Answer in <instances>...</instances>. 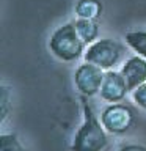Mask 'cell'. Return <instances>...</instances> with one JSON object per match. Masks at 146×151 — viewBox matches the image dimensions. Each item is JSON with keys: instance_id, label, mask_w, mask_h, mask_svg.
I'll use <instances>...</instances> for the list:
<instances>
[{"instance_id": "obj_12", "label": "cell", "mask_w": 146, "mask_h": 151, "mask_svg": "<svg viewBox=\"0 0 146 151\" xmlns=\"http://www.w3.org/2000/svg\"><path fill=\"white\" fill-rule=\"evenodd\" d=\"M132 99H134V102L138 107H141V109L146 110V83L137 87L134 91H132Z\"/></svg>"}, {"instance_id": "obj_6", "label": "cell", "mask_w": 146, "mask_h": 151, "mask_svg": "<svg viewBox=\"0 0 146 151\" xmlns=\"http://www.w3.org/2000/svg\"><path fill=\"white\" fill-rule=\"evenodd\" d=\"M129 93V87H127L126 79L122 77L120 71H105L102 85H101V98L107 102H121Z\"/></svg>"}, {"instance_id": "obj_11", "label": "cell", "mask_w": 146, "mask_h": 151, "mask_svg": "<svg viewBox=\"0 0 146 151\" xmlns=\"http://www.w3.org/2000/svg\"><path fill=\"white\" fill-rule=\"evenodd\" d=\"M0 151H27L21 143L16 134H2L0 135Z\"/></svg>"}, {"instance_id": "obj_7", "label": "cell", "mask_w": 146, "mask_h": 151, "mask_svg": "<svg viewBox=\"0 0 146 151\" xmlns=\"http://www.w3.org/2000/svg\"><path fill=\"white\" fill-rule=\"evenodd\" d=\"M120 73L126 79L129 91H134L137 87L146 83V58L140 55H132L122 63Z\"/></svg>"}, {"instance_id": "obj_13", "label": "cell", "mask_w": 146, "mask_h": 151, "mask_svg": "<svg viewBox=\"0 0 146 151\" xmlns=\"http://www.w3.org/2000/svg\"><path fill=\"white\" fill-rule=\"evenodd\" d=\"M2 120H5L6 118V113H8V88L2 87Z\"/></svg>"}, {"instance_id": "obj_14", "label": "cell", "mask_w": 146, "mask_h": 151, "mask_svg": "<svg viewBox=\"0 0 146 151\" xmlns=\"http://www.w3.org/2000/svg\"><path fill=\"white\" fill-rule=\"evenodd\" d=\"M118 151H146V146L137 145V143H129V145H122Z\"/></svg>"}, {"instance_id": "obj_4", "label": "cell", "mask_w": 146, "mask_h": 151, "mask_svg": "<svg viewBox=\"0 0 146 151\" xmlns=\"http://www.w3.org/2000/svg\"><path fill=\"white\" fill-rule=\"evenodd\" d=\"M135 115L137 113L130 106H126V104L121 102H113L101 112L99 120H101L102 126L105 127L107 132L120 135L126 134L134 126Z\"/></svg>"}, {"instance_id": "obj_1", "label": "cell", "mask_w": 146, "mask_h": 151, "mask_svg": "<svg viewBox=\"0 0 146 151\" xmlns=\"http://www.w3.org/2000/svg\"><path fill=\"white\" fill-rule=\"evenodd\" d=\"M83 123L75 131L71 151H102L108 145V135L101 120L94 115L88 98L82 96Z\"/></svg>"}, {"instance_id": "obj_8", "label": "cell", "mask_w": 146, "mask_h": 151, "mask_svg": "<svg viewBox=\"0 0 146 151\" xmlns=\"http://www.w3.org/2000/svg\"><path fill=\"white\" fill-rule=\"evenodd\" d=\"M104 11V5L101 0H77L74 6L75 16L80 19H94L97 21Z\"/></svg>"}, {"instance_id": "obj_3", "label": "cell", "mask_w": 146, "mask_h": 151, "mask_svg": "<svg viewBox=\"0 0 146 151\" xmlns=\"http://www.w3.org/2000/svg\"><path fill=\"white\" fill-rule=\"evenodd\" d=\"M124 52L126 49L121 42L112 38H99L85 49L83 60L99 66L104 71H110L121 61Z\"/></svg>"}, {"instance_id": "obj_5", "label": "cell", "mask_w": 146, "mask_h": 151, "mask_svg": "<svg viewBox=\"0 0 146 151\" xmlns=\"http://www.w3.org/2000/svg\"><path fill=\"white\" fill-rule=\"evenodd\" d=\"M105 76V71L99 66L83 61L74 71V85L75 90L85 98H91L101 91V85Z\"/></svg>"}, {"instance_id": "obj_9", "label": "cell", "mask_w": 146, "mask_h": 151, "mask_svg": "<svg viewBox=\"0 0 146 151\" xmlns=\"http://www.w3.org/2000/svg\"><path fill=\"white\" fill-rule=\"evenodd\" d=\"M77 33L87 46L93 44L94 41L99 40V24L94 19H80L77 17V21L74 22Z\"/></svg>"}, {"instance_id": "obj_10", "label": "cell", "mask_w": 146, "mask_h": 151, "mask_svg": "<svg viewBox=\"0 0 146 151\" xmlns=\"http://www.w3.org/2000/svg\"><path fill=\"white\" fill-rule=\"evenodd\" d=\"M124 41L127 47H130L135 52V55H140L146 58V30H132L124 35Z\"/></svg>"}, {"instance_id": "obj_2", "label": "cell", "mask_w": 146, "mask_h": 151, "mask_svg": "<svg viewBox=\"0 0 146 151\" xmlns=\"http://www.w3.org/2000/svg\"><path fill=\"white\" fill-rule=\"evenodd\" d=\"M47 46L55 58L66 61V63L79 60L85 54V42L80 40L74 22H66L55 28L49 38Z\"/></svg>"}]
</instances>
